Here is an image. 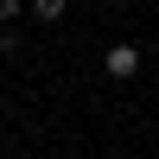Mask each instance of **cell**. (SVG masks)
Segmentation results:
<instances>
[{"mask_svg":"<svg viewBox=\"0 0 159 159\" xmlns=\"http://www.w3.org/2000/svg\"><path fill=\"white\" fill-rule=\"evenodd\" d=\"M102 76L134 83V76H140V45H127V38H121V45H108V51H102Z\"/></svg>","mask_w":159,"mask_h":159,"instance_id":"obj_1","label":"cell"},{"mask_svg":"<svg viewBox=\"0 0 159 159\" xmlns=\"http://www.w3.org/2000/svg\"><path fill=\"white\" fill-rule=\"evenodd\" d=\"M19 13H25V0H0V25H13Z\"/></svg>","mask_w":159,"mask_h":159,"instance_id":"obj_3","label":"cell"},{"mask_svg":"<svg viewBox=\"0 0 159 159\" xmlns=\"http://www.w3.org/2000/svg\"><path fill=\"white\" fill-rule=\"evenodd\" d=\"M25 13H32V19H45V25H57L64 13H70V0H25Z\"/></svg>","mask_w":159,"mask_h":159,"instance_id":"obj_2","label":"cell"}]
</instances>
